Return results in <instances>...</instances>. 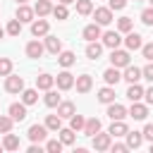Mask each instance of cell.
Segmentation results:
<instances>
[{"label": "cell", "instance_id": "cell-1", "mask_svg": "<svg viewBox=\"0 0 153 153\" xmlns=\"http://www.w3.org/2000/svg\"><path fill=\"white\" fill-rule=\"evenodd\" d=\"M26 134H29L31 143H41V141L48 139V127H45V124H31Z\"/></svg>", "mask_w": 153, "mask_h": 153}, {"label": "cell", "instance_id": "cell-2", "mask_svg": "<svg viewBox=\"0 0 153 153\" xmlns=\"http://www.w3.org/2000/svg\"><path fill=\"white\" fill-rule=\"evenodd\" d=\"M5 91L7 93H22L24 91V79L14 76V74H7L5 76Z\"/></svg>", "mask_w": 153, "mask_h": 153}, {"label": "cell", "instance_id": "cell-3", "mask_svg": "<svg viewBox=\"0 0 153 153\" xmlns=\"http://www.w3.org/2000/svg\"><path fill=\"white\" fill-rule=\"evenodd\" d=\"M110 65L112 67H127V65H131V60H129V53L127 50H112L110 53Z\"/></svg>", "mask_w": 153, "mask_h": 153}, {"label": "cell", "instance_id": "cell-4", "mask_svg": "<svg viewBox=\"0 0 153 153\" xmlns=\"http://www.w3.org/2000/svg\"><path fill=\"white\" fill-rule=\"evenodd\" d=\"M93 19H96V24L108 26V24L112 22V10H110V7H96V10H93Z\"/></svg>", "mask_w": 153, "mask_h": 153}, {"label": "cell", "instance_id": "cell-5", "mask_svg": "<svg viewBox=\"0 0 153 153\" xmlns=\"http://www.w3.org/2000/svg\"><path fill=\"white\" fill-rule=\"evenodd\" d=\"M74 81H76V79H74V76H72V72H67V69H65V72H60V74L55 76V84H57V88H60V91H69V88L74 86Z\"/></svg>", "mask_w": 153, "mask_h": 153}, {"label": "cell", "instance_id": "cell-6", "mask_svg": "<svg viewBox=\"0 0 153 153\" xmlns=\"http://www.w3.org/2000/svg\"><path fill=\"white\" fill-rule=\"evenodd\" d=\"M100 38H103V45H105V48H110V50L120 48V43H122V36H120V31H105Z\"/></svg>", "mask_w": 153, "mask_h": 153}, {"label": "cell", "instance_id": "cell-7", "mask_svg": "<svg viewBox=\"0 0 153 153\" xmlns=\"http://www.w3.org/2000/svg\"><path fill=\"white\" fill-rule=\"evenodd\" d=\"M127 115H129V112H127L124 105H120V103H115V100L108 103V117H110V120H124Z\"/></svg>", "mask_w": 153, "mask_h": 153}, {"label": "cell", "instance_id": "cell-8", "mask_svg": "<svg viewBox=\"0 0 153 153\" xmlns=\"http://www.w3.org/2000/svg\"><path fill=\"white\" fill-rule=\"evenodd\" d=\"M110 146H112V136H110V131H108V134H100V131H98V134L93 136V148H96V151H108Z\"/></svg>", "mask_w": 153, "mask_h": 153}, {"label": "cell", "instance_id": "cell-9", "mask_svg": "<svg viewBox=\"0 0 153 153\" xmlns=\"http://www.w3.org/2000/svg\"><path fill=\"white\" fill-rule=\"evenodd\" d=\"M122 79H127L129 84H136L139 79H143V72H141L139 67H134V65H127V67H124V74H122Z\"/></svg>", "mask_w": 153, "mask_h": 153}, {"label": "cell", "instance_id": "cell-10", "mask_svg": "<svg viewBox=\"0 0 153 153\" xmlns=\"http://www.w3.org/2000/svg\"><path fill=\"white\" fill-rule=\"evenodd\" d=\"M127 112H129V117H134V120H146V117H148V108H146L143 103H139V100L131 103V108H129Z\"/></svg>", "mask_w": 153, "mask_h": 153}, {"label": "cell", "instance_id": "cell-11", "mask_svg": "<svg viewBox=\"0 0 153 153\" xmlns=\"http://www.w3.org/2000/svg\"><path fill=\"white\" fill-rule=\"evenodd\" d=\"M10 117L14 122H22L26 117V103H12L10 105Z\"/></svg>", "mask_w": 153, "mask_h": 153}, {"label": "cell", "instance_id": "cell-12", "mask_svg": "<svg viewBox=\"0 0 153 153\" xmlns=\"http://www.w3.org/2000/svg\"><path fill=\"white\" fill-rule=\"evenodd\" d=\"M48 29H50V26H48L45 19H33V22H31V33H33L36 38H38V36H48Z\"/></svg>", "mask_w": 153, "mask_h": 153}, {"label": "cell", "instance_id": "cell-13", "mask_svg": "<svg viewBox=\"0 0 153 153\" xmlns=\"http://www.w3.org/2000/svg\"><path fill=\"white\" fill-rule=\"evenodd\" d=\"M74 86H76V91H79V93H88V91H91V86H93V79H91L88 74H81V76H76Z\"/></svg>", "mask_w": 153, "mask_h": 153}, {"label": "cell", "instance_id": "cell-14", "mask_svg": "<svg viewBox=\"0 0 153 153\" xmlns=\"http://www.w3.org/2000/svg\"><path fill=\"white\" fill-rule=\"evenodd\" d=\"M124 45H127L129 50H139V48L143 45V41H141V36H139L136 31H129L127 38H124Z\"/></svg>", "mask_w": 153, "mask_h": 153}, {"label": "cell", "instance_id": "cell-15", "mask_svg": "<svg viewBox=\"0 0 153 153\" xmlns=\"http://www.w3.org/2000/svg\"><path fill=\"white\" fill-rule=\"evenodd\" d=\"M103 79H105V84H108V86H115V84L122 79L120 67H110V69H105V72H103Z\"/></svg>", "mask_w": 153, "mask_h": 153}, {"label": "cell", "instance_id": "cell-16", "mask_svg": "<svg viewBox=\"0 0 153 153\" xmlns=\"http://www.w3.org/2000/svg\"><path fill=\"white\" fill-rule=\"evenodd\" d=\"M33 14H36V10L26 7V2L17 7V19H19V22H33Z\"/></svg>", "mask_w": 153, "mask_h": 153}, {"label": "cell", "instance_id": "cell-17", "mask_svg": "<svg viewBox=\"0 0 153 153\" xmlns=\"http://www.w3.org/2000/svg\"><path fill=\"white\" fill-rule=\"evenodd\" d=\"M103 33H100V24H88V26H84V38L86 41H96V38H100Z\"/></svg>", "mask_w": 153, "mask_h": 153}, {"label": "cell", "instance_id": "cell-18", "mask_svg": "<svg viewBox=\"0 0 153 153\" xmlns=\"http://www.w3.org/2000/svg\"><path fill=\"white\" fill-rule=\"evenodd\" d=\"M45 48L53 53V55H60L62 53V41L57 36H45Z\"/></svg>", "mask_w": 153, "mask_h": 153}, {"label": "cell", "instance_id": "cell-19", "mask_svg": "<svg viewBox=\"0 0 153 153\" xmlns=\"http://www.w3.org/2000/svg\"><path fill=\"white\" fill-rule=\"evenodd\" d=\"M53 84H55V76H50V74H38L36 76V88H41V91L53 88Z\"/></svg>", "mask_w": 153, "mask_h": 153}, {"label": "cell", "instance_id": "cell-20", "mask_svg": "<svg viewBox=\"0 0 153 153\" xmlns=\"http://www.w3.org/2000/svg\"><path fill=\"white\" fill-rule=\"evenodd\" d=\"M57 62H60V65H62V67L67 69V67H72V65L76 62V55H74L72 50H62V53L57 55Z\"/></svg>", "mask_w": 153, "mask_h": 153}, {"label": "cell", "instance_id": "cell-21", "mask_svg": "<svg viewBox=\"0 0 153 153\" xmlns=\"http://www.w3.org/2000/svg\"><path fill=\"white\" fill-rule=\"evenodd\" d=\"M127 98H129L131 103H136V100L143 98V88L139 86V81H136V84H129V88H127Z\"/></svg>", "mask_w": 153, "mask_h": 153}, {"label": "cell", "instance_id": "cell-22", "mask_svg": "<svg viewBox=\"0 0 153 153\" xmlns=\"http://www.w3.org/2000/svg\"><path fill=\"white\" fill-rule=\"evenodd\" d=\"M98 131H100V120H96V117L86 120V124H84V134H86V136H96Z\"/></svg>", "mask_w": 153, "mask_h": 153}, {"label": "cell", "instance_id": "cell-23", "mask_svg": "<svg viewBox=\"0 0 153 153\" xmlns=\"http://www.w3.org/2000/svg\"><path fill=\"white\" fill-rule=\"evenodd\" d=\"M43 50H45V48H43L38 41H31V43L26 45V55H29V57H33V60H38V57L43 55Z\"/></svg>", "mask_w": 153, "mask_h": 153}, {"label": "cell", "instance_id": "cell-24", "mask_svg": "<svg viewBox=\"0 0 153 153\" xmlns=\"http://www.w3.org/2000/svg\"><path fill=\"white\" fill-rule=\"evenodd\" d=\"M74 112H76V108H74V103H69V100H65V103L57 105V115H60V117H67V120H69Z\"/></svg>", "mask_w": 153, "mask_h": 153}, {"label": "cell", "instance_id": "cell-25", "mask_svg": "<svg viewBox=\"0 0 153 153\" xmlns=\"http://www.w3.org/2000/svg\"><path fill=\"white\" fill-rule=\"evenodd\" d=\"M127 124L122 120H112V127H110V136H127Z\"/></svg>", "mask_w": 153, "mask_h": 153}, {"label": "cell", "instance_id": "cell-26", "mask_svg": "<svg viewBox=\"0 0 153 153\" xmlns=\"http://www.w3.org/2000/svg\"><path fill=\"white\" fill-rule=\"evenodd\" d=\"M143 141V131H127V146L129 148H139Z\"/></svg>", "mask_w": 153, "mask_h": 153}, {"label": "cell", "instance_id": "cell-27", "mask_svg": "<svg viewBox=\"0 0 153 153\" xmlns=\"http://www.w3.org/2000/svg\"><path fill=\"white\" fill-rule=\"evenodd\" d=\"M100 53H103V45H100V43H96V41H88V45H86V55H88L91 60H98V57H100Z\"/></svg>", "mask_w": 153, "mask_h": 153}, {"label": "cell", "instance_id": "cell-28", "mask_svg": "<svg viewBox=\"0 0 153 153\" xmlns=\"http://www.w3.org/2000/svg\"><path fill=\"white\" fill-rule=\"evenodd\" d=\"M43 103L48 105V108H57L62 100H60V96H57V91H53V88H48L45 91V98H43Z\"/></svg>", "mask_w": 153, "mask_h": 153}, {"label": "cell", "instance_id": "cell-29", "mask_svg": "<svg viewBox=\"0 0 153 153\" xmlns=\"http://www.w3.org/2000/svg\"><path fill=\"white\" fill-rule=\"evenodd\" d=\"M45 127H48L50 131H60V129H62V117H60V115H48V117H45Z\"/></svg>", "mask_w": 153, "mask_h": 153}, {"label": "cell", "instance_id": "cell-30", "mask_svg": "<svg viewBox=\"0 0 153 153\" xmlns=\"http://www.w3.org/2000/svg\"><path fill=\"white\" fill-rule=\"evenodd\" d=\"M2 146H5V151H17L19 148V136L17 134H5V141H2Z\"/></svg>", "mask_w": 153, "mask_h": 153}, {"label": "cell", "instance_id": "cell-31", "mask_svg": "<svg viewBox=\"0 0 153 153\" xmlns=\"http://www.w3.org/2000/svg\"><path fill=\"white\" fill-rule=\"evenodd\" d=\"M33 10H36L38 17H45V14L53 12V5H50V0H38V2L33 5Z\"/></svg>", "mask_w": 153, "mask_h": 153}, {"label": "cell", "instance_id": "cell-32", "mask_svg": "<svg viewBox=\"0 0 153 153\" xmlns=\"http://www.w3.org/2000/svg\"><path fill=\"white\" fill-rule=\"evenodd\" d=\"M36 100H38V91H36V88H24V91H22V103L33 105Z\"/></svg>", "mask_w": 153, "mask_h": 153}, {"label": "cell", "instance_id": "cell-33", "mask_svg": "<svg viewBox=\"0 0 153 153\" xmlns=\"http://www.w3.org/2000/svg\"><path fill=\"white\" fill-rule=\"evenodd\" d=\"M98 100H100V103H112V100H115V88H110V86L100 88V91H98Z\"/></svg>", "mask_w": 153, "mask_h": 153}, {"label": "cell", "instance_id": "cell-34", "mask_svg": "<svg viewBox=\"0 0 153 153\" xmlns=\"http://www.w3.org/2000/svg\"><path fill=\"white\" fill-rule=\"evenodd\" d=\"M76 12L84 14V17L91 14V12H93V2H91V0H76Z\"/></svg>", "mask_w": 153, "mask_h": 153}, {"label": "cell", "instance_id": "cell-35", "mask_svg": "<svg viewBox=\"0 0 153 153\" xmlns=\"http://www.w3.org/2000/svg\"><path fill=\"white\" fill-rule=\"evenodd\" d=\"M60 141L65 143V146H72L74 143V129L69 127V129H60Z\"/></svg>", "mask_w": 153, "mask_h": 153}, {"label": "cell", "instance_id": "cell-36", "mask_svg": "<svg viewBox=\"0 0 153 153\" xmlns=\"http://www.w3.org/2000/svg\"><path fill=\"white\" fill-rule=\"evenodd\" d=\"M84 124H86V120H84L81 115H76V112H74V115L69 117V127H72L74 131H79V129H84Z\"/></svg>", "mask_w": 153, "mask_h": 153}, {"label": "cell", "instance_id": "cell-37", "mask_svg": "<svg viewBox=\"0 0 153 153\" xmlns=\"http://www.w3.org/2000/svg\"><path fill=\"white\" fill-rule=\"evenodd\" d=\"M117 29H120L122 33H129V31H131V17H120V19H117Z\"/></svg>", "mask_w": 153, "mask_h": 153}, {"label": "cell", "instance_id": "cell-38", "mask_svg": "<svg viewBox=\"0 0 153 153\" xmlns=\"http://www.w3.org/2000/svg\"><path fill=\"white\" fill-rule=\"evenodd\" d=\"M10 36H19V31H22V22L19 19H10V24H7V29H5Z\"/></svg>", "mask_w": 153, "mask_h": 153}, {"label": "cell", "instance_id": "cell-39", "mask_svg": "<svg viewBox=\"0 0 153 153\" xmlns=\"http://www.w3.org/2000/svg\"><path fill=\"white\" fill-rule=\"evenodd\" d=\"M12 122H14V120H12L10 115H0V134H7V131L12 129Z\"/></svg>", "mask_w": 153, "mask_h": 153}, {"label": "cell", "instance_id": "cell-40", "mask_svg": "<svg viewBox=\"0 0 153 153\" xmlns=\"http://www.w3.org/2000/svg\"><path fill=\"white\" fill-rule=\"evenodd\" d=\"M62 146H65V143H62L60 139H50V141L45 143V151H50V153H60V151H62Z\"/></svg>", "mask_w": 153, "mask_h": 153}, {"label": "cell", "instance_id": "cell-41", "mask_svg": "<svg viewBox=\"0 0 153 153\" xmlns=\"http://www.w3.org/2000/svg\"><path fill=\"white\" fill-rule=\"evenodd\" d=\"M7 74H12V60L0 57V76H7Z\"/></svg>", "mask_w": 153, "mask_h": 153}, {"label": "cell", "instance_id": "cell-42", "mask_svg": "<svg viewBox=\"0 0 153 153\" xmlns=\"http://www.w3.org/2000/svg\"><path fill=\"white\" fill-rule=\"evenodd\" d=\"M53 14H55L57 19H67V14H69V12H67V5H62V2L55 5V7H53Z\"/></svg>", "mask_w": 153, "mask_h": 153}, {"label": "cell", "instance_id": "cell-43", "mask_svg": "<svg viewBox=\"0 0 153 153\" xmlns=\"http://www.w3.org/2000/svg\"><path fill=\"white\" fill-rule=\"evenodd\" d=\"M141 22H143L146 26H153V7H148V10L141 12Z\"/></svg>", "mask_w": 153, "mask_h": 153}, {"label": "cell", "instance_id": "cell-44", "mask_svg": "<svg viewBox=\"0 0 153 153\" xmlns=\"http://www.w3.org/2000/svg\"><path fill=\"white\" fill-rule=\"evenodd\" d=\"M141 53H143V57H146L148 62H153V43H146V45H141Z\"/></svg>", "mask_w": 153, "mask_h": 153}, {"label": "cell", "instance_id": "cell-45", "mask_svg": "<svg viewBox=\"0 0 153 153\" xmlns=\"http://www.w3.org/2000/svg\"><path fill=\"white\" fill-rule=\"evenodd\" d=\"M108 2H110L108 5L110 10H124L127 7V0H108Z\"/></svg>", "mask_w": 153, "mask_h": 153}, {"label": "cell", "instance_id": "cell-46", "mask_svg": "<svg viewBox=\"0 0 153 153\" xmlns=\"http://www.w3.org/2000/svg\"><path fill=\"white\" fill-rule=\"evenodd\" d=\"M141 72H143V79H148V81H153V62H148V65H146V67H143Z\"/></svg>", "mask_w": 153, "mask_h": 153}, {"label": "cell", "instance_id": "cell-47", "mask_svg": "<svg viewBox=\"0 0 153 153\" xmlns=\"http://www.w3.org/2000/svg\"><path fill=\"white\" fill-rule=\"evenodd\" d=\"M143 139L153 141V124H146V127H143Z\"/></svg>", "mask_w": 153, "mask_h": 153}, {"label": "cell", "instance_id": "cell-48", "mask_svg": "<svg viewBox=\"0 0 153 153\" xmlns=\"http://www.w3.org/2000/svg\"><path fill=\"white\" fill-rule=\"evenodd\" d=\"M110 148H112L115 153H124V151H129V146H127V143H115V146H110Z\"/></svg>", "mask_w": 153, "mask_h": 153}, {"label": "cell", "instance_id": "cell-49", "mask_svg": "<svg viewBox=\"0 0 153 153\" xmlns=\"http://www.w3.org/2000/svg\"><path fill=\"white\" fill-rule=\"evenodd\" d=\"M143 98H146V103H148V105H153V86L143 91Z\"/></svg>", "mask_w": 153, "mask_h": 153}, {"label": "cell", "instance_id": "cell-50", "mask_svg": "<svg viewBox=\"0 0 153 153\" xmlns=\"http://www.w3.org/2000/svg\"><path fill=\"white\" fill-rule=\"evenodd\" d=\"M29 153H41V146H36V143H31V146H29Z\"/></svg>", "mask_w": 153, "mask_h": 153}, {"label": "cell", "instance_id": "cell-51", "mask_svg": "<svg viewBox=\"0 0 153 153\" xmlns=\"http://www.w3.org/2000/svg\"><path fill=\"white\" fill-rule=\"evenodd\" d=\"M62 5H72V2H76V0H60Z\"/></svg>", "mask_w": 153, "mask_h": 153}, {"label": "cell", "instance_id": "cell-52", "mask_svg": "<svg viewBox=\"0 0 153 153\" xmlns=\"http://www.w3.org/2000/svg\"><path fill=\"white\" fill-rule=\"evenodd\" d=\"M24 2H26V0H17V5H24Z\"/></svg>", "mask_w": 153, "mask_h": 153}, {"label": "cell", "instance_id": "cell-53", "mask_svg": "<svg viewBox=\"0 0 153 153\" xmlns=\"http://www.w3.org/2000/svg\"><path fill=\"white\" fill-rule=\"evenodd\" d=\"M2 36H5V31H2V29H0V38H2Z\"/></svg>", "mask_w": 153, "mask_h": 153}, {"label": "cell", "instance_id": "cell-54", "mask_svg": "<svg viewBox=\"0 0 153 153\" xmlns=\"http://www.w3.org/2000/svg\"><path fill=\"white\" fill-rule=\"evenodd\" d=\"M151 153H153V141H151Z\"/></svg>", "mask_w": 153, "mask_h": 153}, {"label": "cell", "instance_id": "cell-55", "mask_svg": "<svg viewBox=\"0 0 153 153\" xmlns=\"http://www.w3.org/2000/svg\"><path fill=\"white\" fill-rule=\"evenodd\" d=\"M2 148H5V146H2V143H0V151H2Z\"/></svg>", "mask_w": 153, "mask_h": 153}, {"label": "cell", "instance_id": "cell-56", "mask_svg": "<svg viewBox=\"0 0 153 153\" xmlns=\"http://www.w3.org/2000/svg\"><path fill=\"white\" fill-rule=\"evenodd\" d=\"M148 2H151V7H153V0H148Z\"/></svg>", "mask_w": 153, "mask_h": 153}]
</instances>
